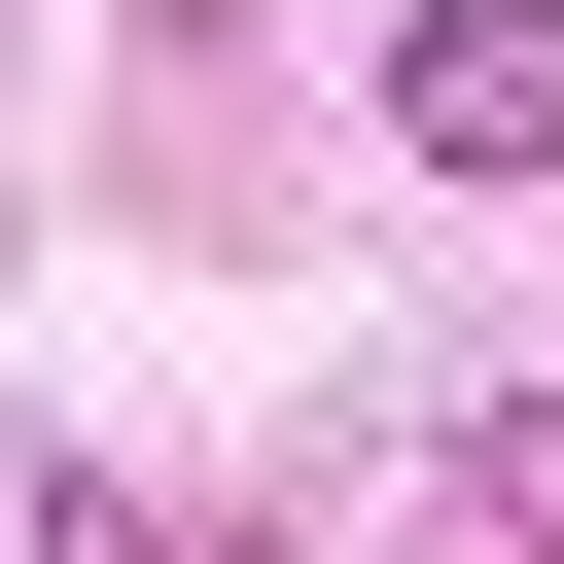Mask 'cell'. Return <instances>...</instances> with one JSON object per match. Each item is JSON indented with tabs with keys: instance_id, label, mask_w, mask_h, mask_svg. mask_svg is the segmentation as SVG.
Returning a JSON list of instances; mask_svg holds the SVG:
<instances>
[{
	"instance_id": "obj_1",
	"label": "cell",
	"mask_w": 564,
	"mask_h": 564,
	"mask_svg": "<svg viewBox=\"0 0 564 564\" xmlns=\"http://www.w3.org/2000/svg\"><path fill=\"white\" fill-rule=\"evenodd\" d=\"M388 141L423 176H564V0H423L388 35Z\"/></svg>"
},
{
	"instance_id": "obj_2",
	"label": "cell",
	"mask_w": 564,
	"mask_h": 564,
	"mask_svg": "<svg viewBox=\"0 0 564 564\" xmlns=\"http://www.w3.org/2000/svg\"><path fill=\"white\" fill-rule=\"evenodd\" d=\"M35 564H176V494H106V458H70V494H35Z\"/></svg>"
},
{
	"instance_id": "obj_3",
	"label": "cell",
	"mask_w": 564,
	"mask_h": 564,
	"mask_svg": "<svg viewBox=\"0 0 564 564\" xmlns=\"http://www.w3.org/2000/svg\"><path fill=\"white\" fill-rule=\"evenodd\" d=\"M494 529H529V564H564V388H529V423H494Z\"/></svg>"
}]
</instances>
